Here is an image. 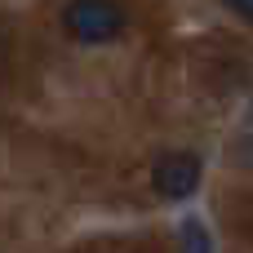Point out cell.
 Instances as JSON below:
<instances>
[{"label":"cell","instance_id":"1","mask_svg":"<svg viewBox=\"0 0 253 253\" xmlns=\"http://www.w3.org/2000/svg\"><path fill=\"white\" fill-rule=\"evenodd\" d=\"M129 27V13L120 0H67L62 4V31L76 44H111Z\"/></svg>","mask_w":253,"mask_h":253},{"label":"cell","instance_id":"2","mask_svg":"<svg viewBox=\"0 0 253 253\" xmlns=\"http://www.w3.org/2000/svg\"><path fill=\"white\" fill-rule=\"evenodd\" d=\"M200 178H205V165H200L196 151H165L151 165V187L165 200H187L200 187Z\"/></svg>","mask_w":253,"mask_h":253},{"label":"cell","instance_id":"3","mask_svg":"<svg viewBox=\"0 0 253 253\" xmlns=\"http://www.w3.org/2000/svg\"><path fill=\"white\" fill-rule=\"evenodd\" d=\"M182 253H213L209 231H205L200 222H182Z\"/></svg>","mask_w":253,"mask_h":253},{"label":"cell","instance_id":"4","mask_svg":"<svg viewBox=\"0 0 253 253\" xmlns=\"http://www.w3.org/2000/svg\"><path fill=\"white\" fill-rule=\"evenodd\" d=\"M9 67H13V44H9V36L0 31V80L9 76Z\"/></svg>","mask_w":253,"mask_h":253},{"label":"cell","instance_id":"5","mask_svg":"<svg viewBox=\"0 0 253 253\" xmlns=\"http://www.w3.org/2000/svg\"><path fill=\"white\" fill-rule=\"evenodd\" d=\"M222 4H227L231 13H240L245 22H253V0H222Z\"/></svg>","mask_w":253,"mask_h":253}]
</instances>
